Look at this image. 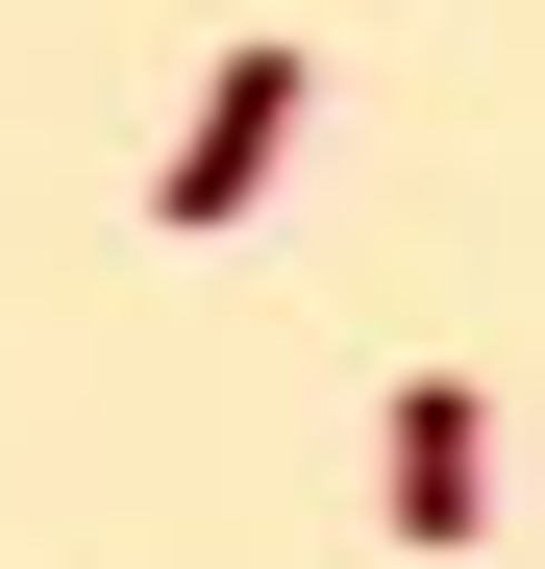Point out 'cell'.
Here are the masks:
<instances>
[{
    "mask_svg": "<svg viewBox=\"0 0 545 569\" xmlns=\"http://www.w3.org/2000/svg\"><path fill=\"white\" fill-rule=\"evenodd\" d=\"M298 100H323V74H298V50L248 26V50L199 74V124H174V173H149V223H248L272 173H298Z\"/></svg>",
    "mask_w": 545,
    "mask_h": 569,
    "instance_id": "1",
    "label": "cell"
},
{
    "mask_svg": "<svg viewBox=\"0 0 545 569\" xmlns=\"http://www.w3.org/2000/svg\"><path fill=\"white\" fill-rule=\"evenodd\" d=\"M373 520H397V545H472V520H496V397H472V371H397V421H373Z\"/></svg>",
    "mask_w": 545,
    "mask_h": 569,
    "instance_id": "2",
    "label": "cell"
}]
</instances>
